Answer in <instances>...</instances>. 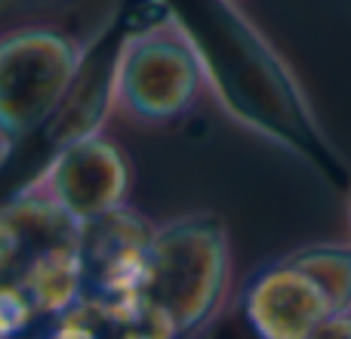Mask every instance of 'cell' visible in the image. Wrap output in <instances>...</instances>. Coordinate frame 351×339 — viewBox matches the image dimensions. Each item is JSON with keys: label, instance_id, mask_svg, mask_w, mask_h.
Returning a JSON list of instances; mask_svg holds the SVG:
<instances>
[{"label": "cell", "instance_id": "obj_1", "mask_svg": "<svg viewBox=\"0 0 351 339\" xmlns=\"http://www.w3.org/2000/svg\"><path fill=\"white\" fill-rule=\"evenodd\" d=\"M210 65L194 34L176 16L130 31L108 80V108L136 127H173L197 108Z\"/></svg>", "mask_w": 351, "mask_h": 339}, {"label": "cell", "instance_id": "obj_2", "mask_svg": "<svg viewBox=\"0 0 351 339\" xmlns=\"http://www.w3.org/2000/svg\"><path fill=\"white\" fill-rule=\"evenodd\" d=\"M231 237L225 222L188 213L158 225L148 250L145 303L179 334H197L219 315L231 290Z\"/></svg>", "mask_w": 351, "mask_h": 339}, {"label": "cell", "instance_id": "obj_3", "mask_svg": "<svg viewBox=\"0 0 351 339\" xmlns=\"http://www.w3.org/2000/svg\"><path fill=\"white\" fill-rule=\"evenodd\" d=\"M86 43L47 22L12 25L0 40V139L3 161L19 142L43 130L68 102Z\"/></svg>", "mask_w": 351, "mask_h": 339}, {"label": "cell", "instance_id": "obj_4", "mask_svg": "<svg viewBox=\"0 0 351 339\" xmlns=\"http://www.w3.org/2000/svg\"><path fill=\"white\" fill-rule=\"evenodd\" d=\"M22 191L84 229L130 207L133 164L114 136L93 127L68 139Z\"/></svg>", "mask_w": 351, "mask_h": 339}, {"label": "cell", "instance_id": "obj_5", "mask_svg": "<svg viewBox=\"0 0 351 339\" xmlns=\"http://www.w3.org/2000/svg\"><path fill=\"white\" fill-rule=\"evenodd\" d=\"M154 231L158 225L133 207H123L80 229L86 305H93L108 327H123L148 309L145 281Z\"/></svg>", "mask_w": 351, "mask_h": 339}, {"label": "cell", "instance_id": "obj_6", "mask_svg": "<svg viewBox=\"0 0 351 339\" xmlns=\"http://www.w3.org/2000/svg\"><path fill=\"white\" fill-rule=\"evenodd\" d=\"M336 312L327 284L296 250L262 266L243 290V315L259 339H311Z\"/></svg>", "mask_w": 351, "mask_h": 339}, {"label": "cell", "instance_id": "obj_7", "mask_svg": "<svg viewBox=\"0 0 351 339\" xmlns=\"http://www.w3.org/2000/svg\"><path fill=\"white\" fill-rule=\"evenodd\" d=\"M3 281H16L22 287L40 321L71 315L74 309L86 305V262L80 231L31 250L12 272L3 274Z\"/></svg>", "mask_w": 351, "mask_h": 339}, {"label": "cell", "instance_id": "obj_8", "mask_svg": "<svg viewBox=\"0 0 351 339\" xmlns=\"http://www.w3.org/2000/svg\"><path fill=\"white\" fill-rule=\"evenodd\" d=\"M34 321H40V315L34 312L25 290L16 281H3V287H0V336L19 339L34 327Z\"/></svg>", "mask_w": 351, "mask_h": 339}, {"label": "cell", "instance_id": "obj_9", "mask_svg": "<svg viewBox=\"0 0 351 339\" xmlns=\"http://www.w3.org/2000/svg\"><path fill=\"white\" fill-rule=\"evenodd\" d=\"M102 327H105V321L99 318V312L93 305H80L71 315L47 321L34 334V339H105Z\"/></svg>", "mask_w": 351, "mask_h": 339}, {"label": "cell", "instance_id": "obj_10", "mask_svg": "<svg viewBox=\"0 0 351 339\" xmlns=\"http://www.w3.org/2000/svg\"><path fill=\"white\" fill-rule=\"evenodd\" d=\"M311 339H351V309H342L330 315L321 327L315 330Z\"/></svg>", "mask_w": 351, "mask_h": 339}, {"label": "cell", "instance_id": "obj_11", "mask_svg": "<svg viewBox=\"0 0 351 339\" xmlns=\"http://www.w3.org/2000/svg\"><path fill=\"white\" fill-rule=\"evenodd\" d=\"M348 219H351V194H348Z\"/></svg>", "mask_w": 351, "mask_h": 339}]
</instances>
